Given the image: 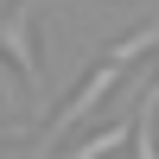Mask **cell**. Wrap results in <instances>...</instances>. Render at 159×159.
Segmentation results:
<instances>
[{
  "label": "cell",
  "mask_w": 159,
  "mask_h": 159,
  "mask_svg": "<svg viewBox=\"0 0 159 159\" xmlns=\"http://www.w3.org/2000/svg\"><path fill=\"white\" fill-rule=\"evenodd\" d=\"M147 51H159V19H147V25H134L127 38H115V45L102 51V57L89 64V70H83V83H76L70 96L57 102V115H51V121L38 127V147H45V153H51V147H64V140H70L76 127H83L89 115H96L102 102H108L115 89L127 83V70H134V64L147 57Z\"/></svg>",
  "instance_id": "obj_1"
},
{
  "label": "cell",
  "mask_w": 159,
  "mask_h": 159,
  "mask_svg": "<svg viewBox=\"0 0 159 159\" xmlns=\"http://www.w3.org/2000/svg\"><path fill=\"white\" fill-rule=\"evenodd\" d=\"M0 57L19 64L25 89H45V64H38V45H32V7H25V0L13 13H0Z\"/></svg>",
  "instance_id": "obj_2"
},
{
  "label": "cell",
  "mask_w": 159,
  "mask_h": 159,
  "mask_svg": "<svg viewBox=\"0 0 159 159\" xmlns=\"http://www.w3.org/2000/svg\"><path fill=\"white\" fill-rule=\"evenodd\" d=\"M127 140H134V115H127V121H115V127H102V134H89L83 147H76V153H64V159H102V153L127 147Z\"/></svg>",
  "instance_id": "obj_3"
},
{
  "label": "cell",
  "mask_w": 159,
  "mask_h": 159,
  "mask_svg": "<svg viewBox=\"0 0 159 159\" xmlns=\"http://www.w3.org/2000/svg\"><path fill=\"white\" fill-rule=\"evenodd\" d=\"M140 102H147V108L159 115V70H153V83H147V89H140Z\"/></svg>",
  "instance_id": "obj_4"
}]
</instances>
